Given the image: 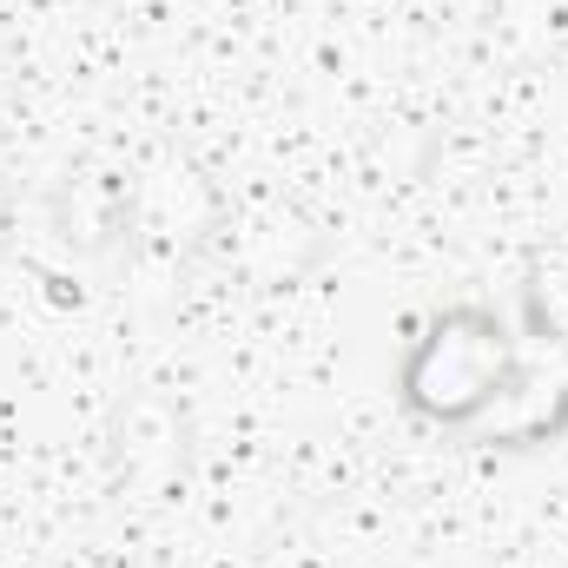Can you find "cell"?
I'll return each mask as SVG.
<instances>
[{
    "mask_svg": "<svg viewBox=\"0 0 568 568\" xmlns=\"http://www.w3.org/2000/svg\"><path fill=\"white\" fill-rule=\"evenodd\" d=\"M509 384V344L489 311H443L404 364V397L436 424H469Z\"/></svg>",
    "mask_w": 568,
    "mask_h": 568,
    "instance_id": "1",
    "label": "cell"
},
{
    "mask_svg": "<svg viewBox=\"0 0 568 568\" xmlns=\"http://www.w3.org/2000/svg\"><path fill=\"white\" fill-rule=\"evenodd\" d=\"M120 463H133L140 476L179 469L185 463V410L165 397H133L120 410Z\"/></svg>",
    "mask_w": 568,
    "mask_h": 568,
    "instance_id": "2",
    "label": "cell"
}]
</instances>
